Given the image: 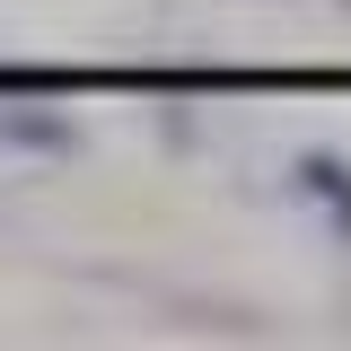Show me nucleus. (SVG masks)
I'll return each instance as SVG.
<instances>
[{
	"mask_svg": "<svg viewBox=\"0 0 351 351\" xmlns=\"http://www.w3.org/2000/svg\"><path fill=\"white\" fill-rule=\"evenodd\" d=\"M290 184H299L307 202L325 211V228L351 246V158H334V149H299V158H290Z\"/></svg>",
	"mask_w": 351,
	"mask_h": 351,
	"instance_id": "nucleus-1",
	"label": "nucleus"
},
{
	"mask_svg": "<svg viewBox=\"0 0 351 351\" xmlns=\"http://www.w3.org/2000/svg\"><path fill=\"white\" fill-rule=\"evenodd\" d=\"M0 141H18V149H44V158H71V149H80L71 114H36V106H0Z\"/></svg>",
	"mask_w": 351,
	"mask_h": 351,
	"instance_id": "nucleus-2",
	"label": "nucleus"
}]
</instances>
